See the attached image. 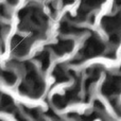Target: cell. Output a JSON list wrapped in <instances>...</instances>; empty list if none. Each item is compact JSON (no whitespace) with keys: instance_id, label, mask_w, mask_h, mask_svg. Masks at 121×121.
Instances as JSON below:
<instances>
[{"instance_id":"7a4b0ae2","label":"cell","mask_w":121,"mask_h":121,"mask_svg":"<svg viewBox=\"0 0 121 121\" xmlns=\"http://www.w3.org/2000/svg\"><path fill=\"white\" fill-rule=\"evenodd\" d=\"M37 60L40 62L42 67L44 69H46L49 65V54L47 52H42L39 55L37 56Z\"/></svg>"},{"instance_id":"277c9868","label":"cell","mask_w":121,"mask_h":121,"mask_svg":"<svg viewBox=\"0 0 121 121\" xmlns=\"http://www.w3.org/2000/svg\"><path fill=\"white\" fill-rule=\"evenodd\" d=\"M8 2L11 4V5H14V4H16L17 0H8Z\"/></svg>"},{"instance_id":"3957f363","label":"cell","mask_w":121,"mask_h":121,"mask_svg":"<svg viewBox=\"0 0 121 121\" xmlns=\"http://www.w3.org/2000/svg\"><path fill=\"white\" fill-rule=\"evenodd\" d=\"M2 75H3L4 81L8 84H14L15 81H16V75L13 72H11V71H5V72H3Z\"/></svg>"},{"instance_id":"6da1fadb","label":"cell","mask_w":121,"mask_h":121,"mask_svg":"<svg viewBox=\"0 0 121 121\" xmlns=\"http://www.w3.org/2000/svg\"><path fill=\"white\" fill-rule=\"evenodd\" d=\"M71 49H72V42L71 40H60L57 45L53 46V50L56 53H60V54L68 52Z\"/></svg>"}]
</instances>
